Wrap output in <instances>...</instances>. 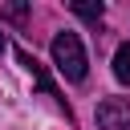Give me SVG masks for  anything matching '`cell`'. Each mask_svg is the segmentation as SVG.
Here are the masks:
<instances>
[{"instance_id":"4","label":"cell","mask_w":130,"mask_h":130,"mask_svg":"<svg viewBox=\"0 0 130 130\" xmlns=\"http://www.w3.org/2000/svg\"><path fill=\"white\" fill-rule=\"evenodd\" d=\"M114 77L122 85H130V45H118V53H114Z\"/></svg>"},{"instance_id":"3","label":"cell","mask_w":130,"mask_h":130,"mask_svg":"<svg viewBox=\"0 0 130 130\" xmlns=\"http://www.w3.org/2000/svg\"><path fill=\"white\" fill-rule=\"evenodd\" d=\"M16 61H20V65H24L28 73H32V81H37V85H41V89H45L49 98H57V106H61V114H65V122H73V110H69V102H65L61 93H57V85L49 81V73H45V65H41L37 57H28L24 49H16Z\"/></svg>"},{"instance_id":"6","label":"cell","mask_w":130,"mask_h":130,"mask_svg":"<svg viewBox=\"0 0 130 130\" xmlns=\"http://www.w3.org/2000/svg\"><path fill=\"white\" fill-rule=\"evenodd\" d=\"M32 12V4L28 0H20V4H4L0 8V20H12V24H24V16Z\"/></svg>"},{"instance_id":"2","label":"cell","mask_w":130,"mask_h":130,"mask_svg":"<svg viewBox=\"0 0 130 130\" xmlns=\"http://www.w3.org/2000/svg\"><path fill=\"white\" fill-rule=\"evenodd\" d=\"M98 130H130V98H106L98 102Z\"/></svg>"},{"instance_id":"5","label":"cell","mask_w":130,"mask_h":130,"mask_svg":"<svg viewBox=\"0 0 130 130\" xmlns=\"http://www.w3.org/2000/svg\"><path fill=\"white\" fill-rule=\"evenodd\" d=\"M69 8H73V12L81 16V20H93V24H98V20H102V12H106V8L98 4V0H73Z\"/></svg>"},{"instance_id":"7","label":"cell","mask_w":130,"mask_h":130,"mask_svg":"<svg viewBox=\"0 0 130 130\" xmlns=\"http://www.w3.org/2000/svg\"><path fill=\"white\" fill-rule=\"evenodd\" d=\"M0 53H4V32H0Z\"/></svg>"},{"instance_id":"1","label":"cell","mask_w":130,"mask_h":130,"mask_svg":"<svg viewBox=\"0 0 130 130\" xmlns=\"http://www.w3.org/2000/svg\"><path fill=\"white\" fill-rule=\"evenodd\" d=\"M49 53H53V65H57V73L65 81H85L89 57H85V45H81L77 32H57L53 45H49Z\"/></svg>"}]
</instances>
